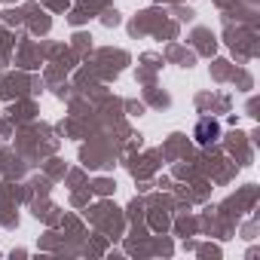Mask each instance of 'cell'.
<instances>
[{
    "label": "cell",
    "instance_id": "obj_1",
    "mask_svg": "<svg viewBox=\"0 0 260 260\" xmlns=\"http://www.w3.org/2000/svg\"><path fill=\"white\" fill-rule=\"evenodd\" d=\"M193 135H196L199 144H211V141L220 138V122L217 119H199V125H196Z\"/></svg>",
    "mask_w": 260,
    "mask_h": 260
}]
</instances>
